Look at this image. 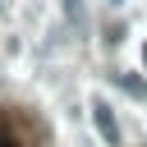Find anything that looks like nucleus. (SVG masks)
I'll use <instances>...</instances> for the list:
<instances>
[{
	"mask_svg": "<svg viewBox=\"0 0 147 147\" xmlns=\"http://www.w3.org/2000/svg\"><path fill=\"white\" fill-rule=\"evenodd\" d=\"M110 5H124V0H110Z\"/></svg>",
	"mask_w": 147,
	"mask_h": 147,
	"instance_id": "4",
	"label": "nucleus"
},
{
	"mask_svg": "<svg viewBox=\"0 0 147 147\" xmlns=\"http://www.w3.org/2000/svg\"><path fill=\"white\" fill-rule=\"evenodd\" d=\"M142 64H147V46H142Z\"/></svg>",
	"mask_w": 147,
	"mask_h": 147,
	"instance_id": "3",
	"label": "nucleus"
},
{
	"mask_svg": "<svg viewBox=\"0 0 147 147\" xmlns=\"http://www.w3.org/2000/svg\"><path fill=\"white\" fill-rule=\"evenodd\" d=\"M92 124H96V133H101V138H106L110 147H119V124H115V110H110V106H106L101 96L92 101Z\"/></svg>",
	"mask_w": 147,
	"mask_h": 147,
	"instance_id": "1",
	"label": "nucleus"
},
{
	"mask_svg": "<svg viewBox=\"0 0 147 147\" xmlns=\"http://www.w3.org/2000/svg\"><path fill=\"white\" fill-rule=\"evenodd\" d=\"M0 147H18V138H9V133H0Z\"/></svg>",
	"mask_w": 147,
	"mask_h": 147,
	"instance_id": "2",
	"label": "nucleus"
}]
</instances>
